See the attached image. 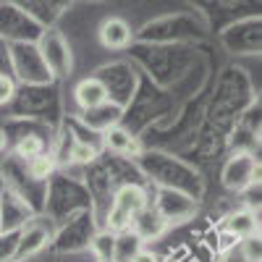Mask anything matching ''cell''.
Segmentation results:
<instances>
[{
	"mask_svg": "<svg viewBox=\"0 0 262 262\" xmlns=\"http://www.w3.org/2000/svg\"><path fill=\"white\" fill-rule=\"evenodd\" d=\"M139 217L144 221V226L137 228V233H139L142 242H144V238H149V236H160V233L165 231V223H163V217H160V215H152V217H149V215L142 212ZM142 221H139V223H142Z\"/></svg>",
	"mask_w": 262,
	"mask_h": 262,
	"instance_id": "12",
	"label": "cell"
},
{
	"mask_svg": "<svg viewBox=\"0 0 262 262\" xmlns=\"http://www.w3.org/2000/svg\"><path fill=\"white\" fill-rule=\"evenodd\" d=\"M147 210V194L139 189V186H121L116 200H113V207H111V215H107V231L111 233H121V231H128L131 223Z\"/></svg>",
	"mask_w": 262,
	"mask_h": 262,
	"instance_id": "1",
	"label": "cell"
},
{
	"mask_svg": "<svg viewBox=\"0 0 262 262\" xmlns=\"http://www.w3.org/2000/svg\"><path fill=\"white\" fill-rule=\"evenodd\" d=\"M42 55H45L48 66L55 71H66L71 66V55L66 53V45L58 34H48L45 42H42Z\"/></svg>",
	"mask_w": 262,
	"mask_h": 262,
	"instance_id": "6",
	"label": "cell"
},
{
	"mask_svg": "<svg viewBox=\"0 0 262 262\" xmlns=\"http://www.w3.org/2000/svg\"><path fill=\"white\" fill-rule=\"evenodd\" d=\"M13 95H16V86H13V81H11L8 76L0 74V105L11 102V97H13Z\"/></svg>",
	"mask_w": 262,
	"mask_h": 262,
	"instance_id": "15",
	"label": "cell"
},
{
	"mask_svg": "<svg viewBox=\"0 0 262 262\" xmlns=\"http://www.w3.org/2000/svg\"><path fill=\"white\" fill-rule=\"evenodd\" d=\"M105 147L111 152H118V155H126V152L137 149V142H134V137H131L126 128L111 126V128H105Z\"/></svg>",
	"mask_w": 262,
	"mask_h": 262,
	"instance_id": "8",
	"label": "cell"
},
{
	"mask_svg": "<svg viewBox=\"0 0 262 262\" xmlns=\"http://www.w3.org/2000/svg\"><path fill=\"white\" fill-rule=\"evenodd\" d=\"M144 249V242L134 228L116 233V247H113V262H131Z\"/></svg>",
	"mask_w": 262,
	"mask_h": 262,
	"instance_id": "5",
	"label": "cell"
},
{
	"mask_svg": "<svg viewBox=\"0 0 262 262\" xmlns=\"http://www.w3.org/2000/svg\"><path fill=\"white\" fill-rule=\"evenodd\" d=\"M71 158H74V160H79V163H90V160H95V158H97V149H95V147H90V144H76V147H74V152H71Z\"/></svg>",
	"mask_w": 262,
	"mask_h": 262,
	"instance_id": "14",
	"label": "cell"
},
{
	"mask_svg": "<svg viewBox=\"0 0 262 262\" xmlns=\"http://www.w3.org/2000/svg\"><path fill=\"white\" fill-rule=\"evenodd\" d=\"M3 147H6V134L0 131V149H3Z\"/></svg>",
	"mask_w": 262,
	"mask_h": 262,
	"instance_id": "18",
	"label": "cell"
},
{
	"mask_svg": "<svg viewBox=\"0 0 262 262\" xmlns=\"http://www.w3.org/2000/svg\"><path fill=\"white\" fill-rule=\"evenodd\" d=\"M226 231L236 238H254L257 233V217L252 212H233L228 217V223H226Z\"/></svg>",
	"mask_w": 262,
	"mask_h": 262,
	"instance_id": "7",
	"label": "cell"
},
{
	"mask_svg": "<svg viewBox=\"0 0 262 262\" xmlns=\"http://www.w3.org/2000/svg\"><path fill=\"white\" fill-rule=\"evenodd\" d=\"M236 242H238V238H236V236H231V233L226 231V233L221 236V244H217V249H223V252H226V249H231Z\"/></svg>",
	"mask_w": 262,
	"mask_h": 262,
	"instance_id": "16",
	"label": "cell"
},
{
	"mask_svg": "<svg viewBox=\"0 0 262 262\" xmlns=\"http://www.w3.org/2000/svg\"><path fill=\"white\" fill-rule=\"evenodd\" d=\"M131 39V29L123 18H105L102 27H100V42L102 48L107 50H121L128 45Z\"/></svg>",
	"mask_w": 262,
	"mask_h": 262,
	"instance_id": "4",
	"label": "cell"
},
{
	"mask_svg": "<svg viewBox=\"0 0 262 262\" xmlns=\"http://www.w3.org/2000/svg\"><path fill=\"white\" fill-rule=\"evenodd\" d=\"M48 233L42 228H32L29 233H24V238H21V247H18V257H29L34 254L37 249H42V244H45Z\"/></svg>",
	"mask_w": 262,
	"mask_h": 262,
	"instance_id": "10",
	"label": "cell"
},
{
	"mask_svg": "<svg viewBox=\"0 0 262 262\" xmlns=\"http://www.w3.org/2000/svg\"><path fill=\"white\" fill-rule=\"evenodd\" d=\"M131 262H158V257L155 254H152V252H147V249H142L134 259H131Z\"/></svg>",
	"mask_w": 262,
	"mask_h": 262,
	"instance_id": "17",
	"label": "cell"
},
{
	"mask_svg": "<svg viewBox=\"0 0 262 262\" xmlns=\"http://www.w3.org/2000/svg\"><path fill=\"white\" fill-rule=\"evenodd\" d=\"M107 97H111V90H107V84L102 81V79H95V76H90V79H81L79 84H76V90H74V100H76V105L81 107V111H97V107H102L105 102H107Z\"/></svg>",
	"mask_w": 262,
	"mask_h": 262,
	"instance_id": "3",
	"label": "cell"
},
{
	"mask_svg": "<svg viewBox=\"0 0 262 262\" xmlns=\"http://www.w3.org/2000/svg\"><path fill=\"white\" fill-rule=\"evenodd\" d=\"M257 176V160L247 152L233 155L223 168V186L231 191H244Z\"/></svg>",
	"mask_w": 262,
	"mask_h": 262,
	"instance_id": "2",
	"label": "cell"
},
{
	"mask_svg": "<svg viewBox=\"0 0 262 262\" xmlns=\"http://www.w3.org/2000/svg\"><path fill=\"white\" fill-rule=\"evenodd\" d=\"M42 149H45V142H42L39 137H24V139L16 144V155H18V158L34 160V158L42 155Z\"/></svg>",
	"mask_w": 262,
	"mask_h": 262,
	"instance_id": "11",
	"label": "cell"
},
{
	"mask_svg": "<svg viewBox=\"0 0 262 262\" xmlns=\"http://www.w3.org/2000/svg\"><path fill=\"white\" fill-rule=\"evenodd\" d=\"M107 262H113V259H107Z\"/></svg>",
	"mask_w": 262,
	"mask_h": 262,
	"instance_id": "19",
	"label": "cell"
},
{
	"mask_svg": "<svg viewBox=\"0 0 262 262\" xmlns=\"http://www.w3.org/2000/svg\"><path fill=\"white\" fill-rule=\"evenodd\" d=\"M113 247H116V233L111 231H102L95 236V242H92V252L100 262H107V259H113Z\"/></svg>",
	"mask_w": 262,
	"mask_h": 262,
	"instance_id": "9",
	"label": "cell"
},
{
	"mask_svg": "<svg viewBox=\"0 0 262 262\" xmlns=\"http://www.w3.org/2000/svg\"><path fill=\"white\" fill-rule=\"evenodd\" d=\"M29 170H32V176H34V179H48V176H50V170H53V160L45 158V155H39V158L29 160Z\"/></svg>",
	"mask_w": 262,
	"mask_h": 262,
	"instance_id": "13",
	"label": "cell"
}]
</instances>
